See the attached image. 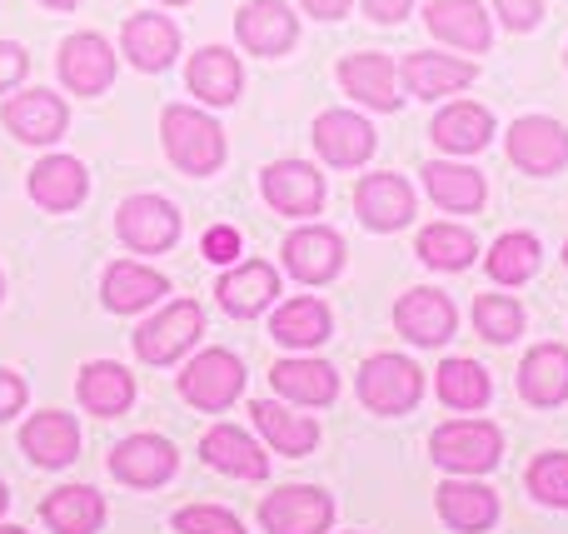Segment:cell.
<instances>
[{
  "instance_id": "obj_1",
  "label": "cell",
  "mask_w": 568,
  "mask_h": 534,
  "mask_svg": "<svg viewBox=\"0 0 568 534\" xmlns=\"http://www.w3.org/2000/svg\"><path fill=\"white\" fill-rule=\"evenodd\" d=\"M160 135H165V155L175 160L185 175H215V170L225 165V130H220V120H210L205 110L165 105Z\"/></svg>"
},
{
  "instance_id": "obj_2",
  "label": "cell",
  "mask_w": 568,
  "mask_h": 534,
  "mask_svg": "<svg viewBox=\"0 0 568 534\" xmlns=\"http://www.w3.org/2000/svg\"><path fill=\"white\" fill-rule=\"evenodd\" d=\"M429 455L449 475H484L504 460V435L494 420H449L429 435Z\"/></svg>"
},
{
  "instance_id": "obj_3",
  "label": "cell",
  "mask_w": 568,
  "mask_h": 534,
  "mask_svg": "<svg viewBox=\"0 0 568 534\" xmlns=\"http://www.w3.org/2000/svg\"><path fill=\"white\" fill-rule=\"evenodd\" d=\"M354 390H359L364 410H374V415H409L424 400V370L409 355H369L359 365Z\"/></svg>"
},
{
  "instance_id": "obj_4",
  "label": "cell",
  "mask_w": 568,
  "mask_h": 534,
  "mask_svg": "<svg viewBox=\"0 0 568 534\" xmlns=\"http://www.w3.org/2000/svg\"><path fill=\"white\" fill-rule=\"evenodd\" d=\"M240 395H245V365L230 350H205V355H195L180 370V400L205 410V415L230 410Z\"/></svg>"
},
{
  "instance_id": "obj_5",
  "label": "cell",
  "mask_w": 568,
  "mask_h": 534,
  "mask_svg": "<svg viewBox=\"0 0 568 534\" xmlns=\"http://www.w3.org/2000/svg\"><path fill=\"white\" fill-rule=\"evenodd\" d=\"M200 330H205V310L195 300H175V305H165L155 320H145L135 330V355L145 365H175L200 340Z\"/></svg>"
},
{
  "instance_id": "obj_6",
  "label": "cell",
  "mask_w": 568,
  "mask_h": 534,
  "mask_svg": "<svg viewBox=\"0 0 568 534\" xmlns=\"http://www.w3.org/2000/svg\"><path fill=\"white\" fill-rule=\"evenodd\" d=\"M115 230L130 250H140V255H160V250H175L185 220H180V210L170 205L165 195H130L125 205L115 210Z\"/></svg>"
},
{
  "instance_id": "obj_7",
  "label": "cell",
  "mask_w": 568,
  "mask_h": 534,
  "mask_svg": "<svg viewBox=\"0 0 568 534\" xmlns=\"http://www.w3.org/2000/svg\"><path fill=\"white\" fill-rule=\"evenodd\" d=\"M260 525L270 534H329L334 500L314 485H284L260 500Z\"/></svg>"
},
{
  "instance_id": "obj_8",
  "label": "cell",
  "mask_w": 568,
  "mask_h": 534,
  "mask_svg": "<svg viewBox=\"0 0 568 534\" xmlns=\"http://www.w3.org/2000/svg\"><path fill=\"white\" fill-rule=\"evenodd\" d=\"M180 470V450L165 435H130L110 450V475L130 490H160Z\"/></svg>"
},
{
  "instance_id": "obj_9",
  "label": "cell",
  "mask_w": 568,
  "mask_h": 534,
  "mask_svg": "<svg viewBox=\"0 0 568 534\" xmlns=\"http://www.w3.org/2000/svg\"><path fill=\"white\" fill-rule=\"evenodd\" d=\"M454 325H459V310H454V300L434 285L404 290L399 305H394V330H399L409 345H424V350L444 345V340L454 335Z\"/></svg>"
},
{
  "instance_id": "obj_10",
  "label": "cell",
  "mask_w": 568,
  "mask_h": 534,
  "mask_svg": "<svg viewBox=\"0 0 568 534\" xmlns=\"http://www.w3.org/2000/svg\"><path fill=\"white\" fill-rule=\"evenodd\" d=\"M509 160L529 175H559L568 165V130L549 115H519L509 125Z\"/></svg>"
},
{
  "instance_id": "obj_11",
  "label": "cell",
  "mask_w": 568,
  "mask_h": 534,
  "mask_svg": "<svg viewBox=\"0 0 568 534\" xmlns=\"http://www.w3.org/2000/svg\"><path fill=\"white\" fill-rule=\"evenodd\" d=\"M260 190H265V205L290 220L320 215V205H324V175L314 165H304V160H275L260 175Z\"/></svg>"
},
{
  "instance_id": "obj_12",
  "label": "cell",
  "mask_w": 568,
  "mask_h": 534,
  "mask_svg": "<svg viewBox=\"0 0 568 534\" xmlns=\"http://www.w3.org/2000/svg\"><path fill=\"white\" fill-rule=\"evenodd\" d=\"M284 265L300 285H329L344 270V240L329 225H300L284 240Z\"/></svg>"
},
{
  "instance_id": "obj_13",
  "label": "cell",
  "mask_w": 568,
  "mask_h": 534,
  "mask_svg": "<svg viewBox=\"0 0 568 534\" xmlns=\"http://www.w3.org/2000/svg\"><path fill=\"white\" fill-rule=\"evenodd\" d=\"M0 120H6V130L16 140H26V145H50V140L65 135L70 110H65V100H60L55 90H26V95L6 100Z\"/></svg>"
},
{
  "instance_id": "obj_14",
  "label": "cell",
  "mask_w": 568,
  "mask_h": 534,
  "mask_svg": "<svg viewBox=\"0 0 568 534\" xmlns=\"http://www.w3.org/2000/svg\"><path fill=\"white\" fill-rule=\"evenodd\" d=\"M55 70H60V80H65L75 95H100V90L115 80V50L105 46V36L80 30V36H70L65 46H60Z\"/></svg>"
},
{
  "instance_id": "obj_15",
  "label": "cell",
  "mask_w": 568,
  "mask_h": 534,
  "mask_svg": "<svg viewBox=\"0 0 568 534\" xmlns=\"http://www.w3.org/2000/svg\"><path fill=\"white\" fill-rule=\"evenodd\" d=\"M339 85L349 90L359 105L369 110H399V70H394L389 56H379V50H359V56H344L339 60Z\"/></svg>"
},
{
  "instance_id": "obj_16",
  "label": "cell",
  "mask_w": 568,
  "mask_h": 534,
  "mask_svg": "<svg viewBox=\"0 0 568 534\" xmlns=\"http://www.w3.org/2000/svg\"><path fill=\"white\" fill-rule=\"evenodd\" d=\"M314 150L334 170H354L374 155V125L364 115H354V110H324L314 120Z\"/></svg>"
},
{
  "instance_id": "obj_17",
  "label": "cell",
  "mask_w": 568,
  "mask_h": 534,
  "mask_svg": "<svg viewBox=\"0 0 568 534\" xmlns=\"http://www.w3.org/2000/svg\"><path fill=\"white\" fill-rule=\"evenodd\" d=\"M20 450L36 460L40 470H65L80 455V425L65 410H40L20 425Z\"/></svg>"
},
{
  "instance_id": "obj_18",
  "label": "cell",
  "mask_w": 568,
  "mask_h": 534,
  "mask_svg": "<svg viewBox=\"0 0 568 534\" xmlns=\"http://www.w3.org/2000/svg\"><path fill=\"white\" fill-rule=\"evenodd\" d=\"M354 210L369 230H404L414 220V185L404 175H364L359 190H354Z\"/></svg>"
},
{
  "instance_id": "obj_19",
  "label": "cell",
  "mask_w": 568,
  "mask_h": 534,
  "mask_svg": "<svg viewBox=\"0 0 568 534\" xmlns=\"http://www.w3.org/2000/svg\"><path fill=\"white\" fill-rule=\"evenodd\" d=\"M474 60H459V56H439V50H414L404 56L399 66V80H404V95H419V100H439L449 90H464L474 85Z\"/></svg>"
},
{
  "instance_id": "obj_20",
  "label": "cell",
  "mask_w": 568,
  "mask_h": 534,
  "mask_svg": "<svg viewBox=\"0 0 568 534\" xmlns=\"http://www.w3.org/2000/svg\"><path fill=\"white\" fill-rule=\"evenodd\" d=\"M434 505H439V520L449 530L459 534H484L499 525V495H494L489 485H479V480H444L439 495H434Z\"/></svg>"
},
{
  "instance_id": "obj_21",
  "label": "cell",
  "mask_w": 568,
  "mask_h": 534,
  "mask_svg": "<svg viewBox=\"0 0 568 534\" xmlns=\"http://www.w3.org/2000/svg\"><path fill=\"white\" fill-rule=\"evenodd\" d=\"M270 385L294 410H320V405H334V395H339V370L329 360H280L270 370Z\"/></svg>"
},
{
  "instance_id": "obj_22",
  "label": "cell",
  "mask_w": 568,
  "mask_h": 534,
  "mask_svg": "<svg viewBox=\"0 0 568 534\" xmlns=\"http://www.w3.org/2000/svg\"><path fill=\"white\" fill-rule=\"evenodd\" d=\"M235 36H240V46L255 50V56H284V50L300 40V20L290 16L284 0H250L235 16Z\"/></svg>"
},
{
  "instance_id": "obj_23",
  "label": "cell",
  "mask_w": 568,
  "mask_h": 534,
  "mask_svg": "<svg viewBox=\"0 0 568 534\" xmlns=\"http://www.w3.org/2000/svg\"><path fill=\"white\" fill-rule=\"evenodd\" d=\"M75 400L95 420H120L135 405V375L125 365H115V360H90L75 380Z\"/></svg>"
},
{
  "instance_id": "obj_24",
  "label": "cell",
  "mask_w": 568,
  "mask_h": 534,
  "mask_svg": "<svg viewBox=\"0 0 568 534\" xmlns=\"http://www.w3.org/2000/svg\"><path fill=\"white\" fill-rule=\"evenodd\" d=\"M160 295H170V280L160 275V270L140 265V260H115V265L105 270V285H100V300H105V310H115V315H140V310H150Z\"/></svg>"
},
{
  "instance_id": "obj_25",
  "label": "cell",
  "mask_w": 568,
  "mask_h": 534,
  "mask_svg": "<svg viewBox=\"0 0 568 534\" xmlns=\"http://www.w3.org/2000/svg\"><path fill=\"white\" fill-rule=\"evenodd\" d=\"M120 46H125V56H130V66H135V70H165L170 60L180 56V30H175V20H170V16L140 10V16L125 20Z\"/></svg>"
},
{
  "instance_id": "obj_26",
  "label": "cell",
  "mask_w": 568,
  "mask_h": 534,
  "mask_svg": "<svg viewBox=\"0 0 568 534\" xmlns=\"http://www.w3.org/2000/svg\"><path fill=\"white\" fill-rule=\"evenodd\" d=\"M200 455H205V465L220 470V475H235V480H265L270 475V455L245 435V430H235V425L205 430Z\"/></svg>"
},
{
  "instance_id": "obj_27",
  "label": "cell",
  "mask_w": 568,
  "mask_h": 534,
  "mask_svg": "<svg viewBox=\"0 0 568 534\" xmlns=\"http://www.w3.org/2000/svg\"><path fill=\"white\" fill-rule=\"evenodd\" d=\"M85 190H90V175L75 155H45L30 170V200H36L40 210L65 215V210H75L80 200H85Z\"/></svg>"
},
{
  "instance_id": "obj_28",
  "label": "cell",
  "mask_w": 568,
  "mask_h": 534,
  "mask_svg": "<svg viewBox=\"0 0 568 534\" xmlns=\"http://www.w3.org/2000/svg\"><path fill=\"white\" fill-rule=\"evenodd\" d=\"M250 420H255V430L270 440V450H280V455H290V460H304L320 445V425H314L310 415H300V410L280 405V400H255Z\"/></svg>"
},
{
  "instance_id": "obj_29",
  "label": "cell",
  "mask_w": 568,
  "mask_h": 534,
  "mask_svg": "<svg viewBox=\"0 0 568 534\" xmlns=\"http://www.w3.org/2000/svg\"><path fill=\"white\" fill-rule=\"evenodd\" d=\"M185 80H190V95H200L205 105H235L240 85H245V70H240V60L225 46H205L190 56Z\"/></svg>"
},
{
  "instance_id": "obj_30",
  "label": "cell",
  "mask_w": 568,
  "mask_h": 534,
  "mask_svg": "<svg viewBox=\"0 0 568 534\" xmlns=\"http://www.w3.org/2000/svg\"><path fill=\"white\" fill-rule=\"evenodd\" d=\"M215 295H220V305H225L230 315L250 320V315H260V310L275 305L280 275H275V265H265V260H250V265H240V270H230V275H220Z\"/></svg>"
},
{
  "instance_id": "obj_31",
  "label": "cell",
  "mask_w": 568,
  "mask_h": 534,
  "mask_svg": "<svg viewBox=\"0 0 568 534\" xmlns=\"http://www.w3.org/2000/svg\"><path fill=\"white\" fill-rule=\"evenodd\" d=\"M40 520L55 534H95L105 525V495L90 485H60L40 500Z\"/></svg>"
},
{
  "instance_id": "obj_32",
  "label": "cell",
  "mask_w": 568,
  "mask_h": 534,
  "mask_svg": "<svg viewBox=\"0 0 568 534\" xmlns=\"http://www.w3.org/2000/svg\"><path fill=\"white\" fill-rule=\"evenodd\" d=\"M519 395L539 410H554L568 400V350L564 345H539L524 355L519 365Z\"/></svg>"
},
{
  "instance_id": "obj_33",
  "label": "cell",
  "mask_w": 568,
  "mask_h": 534,
  "mask_svg": "<svg viewBox=\"0 0 568 534\" xmlns=\"http://www.w3.org/2000/svg\"><path fill=\"white\" fill-rule=\"evenodd\" d=\"M270 335H275L284 350H314V345H324V340L334 335V315H329V305H324V300L300 295V300H290V305L275 310Z\"/></svg>"
},
{
  "instance_id": "obj_34",
  "label": "cell",
  "mask_w": 568,
  "mask_h": 534,
  "mask_svg": "<svg viewBox=\"0 0 568 534\" xmlns=\"http://www.w3.org/2000/svg\"><path fill=\"white\" fill-rule=\"evenodd\" d=\"M429 30L439 40H449V46H459V50H489V40H494V30H489V16H484V6L479 0H434L429 6Z\"/></svg>"
},
{
  "instance_id": "obj_35",
  "label": "cell",
  "mask_w": 568,
  "mask_h": 534,
  "mask_svg": "<svg viewBox=\"0 0 568 534\" xmlns=\"http://www.w3.org/2000/svg\"><path fill=\"white\" fill-rule=\"evenodd\" d=\"M419 175H424V190H429V200L439 210H459V215H469V210H479L484 200H489L479 170L454 165V160H429Z\"/></svg>"
},
{
  "instance_id": "obj_36",
  "label": "cell",
  "mask_w": 568,
  "mask_h": 534,
  "mask_svg": "<svg viewBox=\"0 0 568 534\" xmlns=\"http://www.w3.org/2000/svg\"><path fill=\"white\" fill-rule=\"evenodd\" d=\"M429 135H434V145L449 150V155H474V150L489 145L494 115L484 105H469V100H459V105H444L439 115H434Z\"/></svg>"
},
{
  "instance_id": "obj_37",
  "label": "cell",
  "mask_w": 568,
  "mask_h": 534,
  "mask_svg": "<svg viewBox=\"0 0 568 534\" xmlns=\"http://www.w3.org/2000/svg\"><path fill=\"white\" fill-rule=\"evenodd\" d=\"M434 385H439V400L449 410H459V415H469V410H484L494 395V380L489 370L479 365V360H444L439 375H434Z\"/></svg>"
},
{
  "instance_id": "obj_38",
  "label": "cell",
  "mask_w": 568,
  "mask_h": 534,
  "mask_svg": "<svg viewBox=\"0 0 568 534\" xmlns=\"http://www.w3.org/2000/svg\"><path fill=\"white\" fill-rule=\"evenodd\" d=\"M414 255L434 270H469L474 255H479V245H474V235L459 225H424Z\"/></svg>"
},
{
  "instance_id": "obj_39",
  "label": "cell",
  "mask_w": 568,
  "mask_h": 534,
  "mask_svg": "<svg viewBox=\"0 0 568 534\" xmlns=\"http://www.w3.org/2000/svg\"><path fill=\"white\" fill-rule=\"evenodd\" d=\"M539 240L524 235V230H514V235H499L489 250V275L499 280V285H524V280L539 275Z\"/></svg>"
},
{
  "instance_id": "obj_40",
  "label": "cell",
  "mask_w": 568,
  "mask_h": 534,
  "mask_svg": "<svg viewBox=\"0 0 568 534\" xmlns=\"http://www.w3.org/2000/svg\"><path fill=\"white\" fill-rule=\"evenodd\" d=\"M474 330L489 345H514L524 335V305L509 295H479L474 300Z\"/></svg>"
},
{
  "instance_id": "obj_41",
  "label": "cell",
  "mask_w": 568,
  "mask_h": 534,
  "mask_svg": "<svg viewBox=\"0 0 568 534\" xmlns=\"http://www.w3.org/2000/svg\"><path fill=\"white\" fill-rule=\"evenodd\" d=\"M524 480H529V495L539 500V505L568 510V455H564V450H549V455H539Z\"/></svg>"
},
{
  "instance_id": "obj_42",
  "label": "cell",
  "mask_w": 568,
  "mask_h": 534,
  "mask_svg": "<svg viewBox=\"0 0 568 534\" xmlns=\"http://www.w3.org/2000/svg\"><path fill=\"white\" fill-rule=\"evenodd\" d=\"M175 530L180 534H245V525H240L230 510H220V505H190V510H180Z\"/></svg>"
},
{
  "instance_id": "obj_43",
  "label": "cell",
  "mask_w": 568,
  "mask_h": 534,
  "mask_svg": "<svg viewBox=\"0 0 568 534\" xmlns=\"http://www.w3.org/2000/svg\"><path fill=\"white\" fill-rule=\"evenodd\" d=\"M235 255H240V230L235 225L205 230V260H210V265H230Z\"/></svg>"
},
{
  "instance_id": "obj_44",
  "label": "cell",
  "mask_w": 568,
  "mask_h": 534,
  "mask_svg": "<svg viewBox=\"0 0 568 534\" xmlns=\"http://www.w3.org/2000/svg\"><path fill=\"white\" fill-rule=\"evenodd\" d=\"M494 6H499V20L509 30H534L544 16V0H494Z\"/></svg>"
},
{
  "instance_id": "obj_45",
  "label": "cell",
  "mask_w": 568,
  "mask_h": 534,
  "mask_svg": "<svg viewBox=\"0 0 568 534\" xmlns=\"http://www.w3.org/2000/svg\"><path fill=\"white\" fill-rule=\"evenodd\" d=\"M26 395H30V385L16 375V370H0V425L6 420H16L20 410H26Z\"/></svg>"
},
{
  "instance_id": "obj_46",
  "label": "cell",
  "mask_w": 568,
  "mask_h": 534,
  "mask_svg": "<svg viewBox=\"0 0 568 534\" xmlns=\"http://www.w3.org/2000/svg\"><path fill=\"white\" fill-rule=\"evenodd\" d=\"M26 75H30V56L20 46H10V40H0V95L10 85H20Z\"/></svg>"
},
{
  "instance_id": "obj_47",
  "label": "cell",
  "mask_w": 568,
  "mask_h": 534,
  "mask_svg": "<svg viewBox=\"0 0 568 534\" xmlns=\"http://www.w3.org/2000/svg\"><path fill=\"white\" fill-rule=\"evenodd\" d=\"M364 10H369V20H379V26H399L414 10V0H364Z\"/></svg>"
},
{
  "instance_id": "obj_48",
  "label": "cell",
  "mask_w": 568,
  "mask_h": 534,
  "mask_svg": "<svg viewBox=\"0 0 568 534\" xmlns=\"http://www.w3.org/2000/svg\"><path fill=\"white\" fill-rule=\"evenodd\" d=\"M300 6H304V10H310V16H314V20H339V16H344V10H349V6H354V0H300Z\"/></svg>"
},
{
  "instance_id": "obj_49",
  "label": "cell",
  "mask_w": 568,
  "mask_h": 534,
  "mask_svg": "<svg viewBox=\"0 0 568 534\" xmlns=\"http://www.w3.org/2000/svg\"><path fill=\"white\" fill-rule=\"evenodd\" d=\"M40 6H45V10H75L80 0H40Z\"/></svg>"
},
{
  "instance_id": "obj_50",
  "label": "cell",
  "mask_w": 568,
  "mask_h": 534,
  "mask_svg": "<svg viewBox=\"0 0 568 534\" xmlns=\"http://www.w3.org/2000/svg\"><path fill=\"white\" fill-rule=\"evenodd\" d=\"M10 510V490H6V480H0V515Z\"/></svg>"
},
{
  "instance_id": "obj_51",
  "label": "cell",
  "mask_w": 568,
  "mask_h": 534,
  "mask_svg": "<svg viewBox=\"0 0 568 534\" xmlns=\"http://www.w3.org/2000/svg\"><path fill=\"white\" fill-rule=\"evenodd\" d=\"M0 534H30V530H20V525H0Z\"/></svg>"
},
{
  "instance_id": "obj_52",
  "label": "cell",
  "mask_w": 568,
  "mask_h": 534,
  "mask_svg": "<svg viewBox=\"0 0 568 534\" xmlns=\"http://www.w3.org/2000/svg\"><path fill=\"white\" fill-rule=\"evenodd\" d=\"M165 6H185V0H165Z\"/></svg>"
},
{
  "instance_id": "obj_53",
  "label": "cell",
  "mask_w": 568,
  "mask_h": 534,
  "mask_svg": "<svg viewBox=\"0 0 568 534\" xmlns=\"http://www.w3.org/2000/svg\"><path fill=\"white\" fill-rule=\"evenodd\" d=\"M564 265H568V245H564Z\"/></svg>"
}]
</instances>
